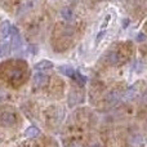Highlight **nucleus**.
Returning <instances> with one entry per match:
<instances>
[{"label": "nucleus", "instance_id": "13", "mask_svg": "<svg viewBox=\"0 0 147 147\" xmlns=\"http://www.w3.org/2000/svg\"><path fill=\"white\" fill-rule=\"evenodd\" d=\"M146 39H147V38H146V35H145L143 32H140L137 36H136V40H137L138 43H142V41H145Z\"/></svg>", "mask_w": 147, "mask_h": 147}, {"label": "nucleus", "instance_id": "5", "mask_svg": "<svg viewBox=\"0 0 147 147\" xmlns=\"http://www.w3.org/2000/svg\"><path fill=\"white\" fill-rule=\"evenodd\" d=\"M61 16L65 21H67V22H70V21H72L74 18H75V13H74V10L70 7L63 8V9L61 10Z\"/></svg>", "mask_w": 147, "mask_h": 147}, {"label": "nucleus", "instance_id": "10", "mask_svg": "<svg viewBox=\"0 0 147 147\" xmlns=\"http://www.w3.org/2000/svg\"><path fill=\"white\" fill-rule=\"evenodd\" d=\"M136 93H137V90H136V89L132 86V88H129V89H128V90L125 92V93L123 94L121 97H123V98H124V99H132L133 97L136 96Z\"/></svg>", "mask_w": 147, "mask_h": 147}, {"label": "nucleus", "instance_id": "12", "mask_svg": "<svg viewBox=\"0 0 147 147\" xmlns=\"http://www.w3.org/2000/svg\"><path fill=\"white\" fill-rule=\"evenodd\" d=\"M105 34H106V30H101V31H99V32H98V35H97V39H96V44L101 43V40H102V39H103Z\"/></svg>", "mask_w": 147, "mask_h": 147}, {"label": "nucleus", "instance_id": "2", "mask_svg": "<svg viewBox=\"0 0 147 147\" xmlns=\"http://www.w3.org/2000/svg\"><path fill=\"white\" fill-rule=\"evenodd\" d=\"M47 83V75H44L43 72H36L35 75H34V86L35 88H41V86H44Z\"/></svg>", "mask_w": 147, "mask_h": 147}, {"label": "nucleus", "instance_id": "9", "mask_svg": "<svg viewBox=\"0 0 147 147\" xmlns=\"http://www.w3.org/2000/svg\"><path fill=\"white\" fill-rule=\"evenodd\" d=\"M10 52V44L9 43H3L0 45V57H7Z\"/></svg>", "mask_w": 147, "mask_h": 147}, {"label": "nucleus", "instance_id": "7", "mask_svg": "<svg viewBox=\"0 0 147 147\" xmlns=\"http://www.w3.org/2000/svg\"><path fill=\"white\" fill-rule=\"evenodd\" d=\"M10 34H12V25H10L9 22H4V25H3L1 27V35L4 39L9 38Z\"/></svg>", "mask_w": 147, "mask_h": 147}, {"label": "nucleus", "instance_id": "3", "mask_svg": "<svg viewBox=\"0 0 147 147\" xmlns=\"http://www.w3.org/2000/svg\"><path fill=\"white\" fill-rule=\"evenodd\" d=\"M52 67H53V63H52L51 61H40L38 62V63L35 65V70H38V71L43 72V71H47V70H52Z\"/></svg>", "mask_w": 147, "mask_h": 147}, {"label": "nucleus", "instance_id": "14", "mask_svg": "<svg viewBox=\"0 0 147 147\" xmlns=\"http://www.w3.org/2000/svg\"><path fill=\"white\" fill-rule=\"evenodd\" d=\"M128 25H129V20L127 18V20L123 21V27H128Z\"/></svg>", "mask_w": 147, "mask_h": 147}, {"label": "nucleus", "instance_id": "1", "mask_svg": "<svg viewBox=\"0 0 147 147\" xmlns=\"http://www.w3.org/2000/svg\"><path fill=\"white\" fill-rule=\"evenodd\" d=\"M16 121H17V117H16V115L13 114V112L5 111L0 115V123H1V125L5 128L13 127V125L16 124Z\"/></svg>", "mask_w": 147, "mask_h": 147}, {"label": "nucleus", "instance_id": "11", "mask_svg": "<svg viewBox=\"0 0 147 147\" xmlns=\"http://www.w3.org/2000/svg\"><path fill=\"white\" fill-rule=\"evenodd\" d=\"M34 0H31V1H28V3H26V4H23L22 5V8H21L20 10H18V14H22V13H25V12H27L28 9H31V8L34 7Z\"/></svg>", "mask_w": 147, "mask_h": 147}, {"label": "nucleus", "instance_id": "16", "mask_svg": "<svg viewBox=\"0 0 147 147\" xmlns=\"http://www.w3.org/2000/svg\"><path fill=\"white\" fill-rule=\"evenodd\" d=\"M71 147H81V146H80V145H78V143H75V145H72Z\"/></svg>", "mask_w": 147, "mask_h": 147}, {"label": "nucleus", "instance_id": "6", "mask_svg": "<svg viewBox=\"0 0 147 147\" xmlns=\"http://www.w3.org/2000/svg\"><path fill=\"white\" fill-rule=\"evenodd\" d=\"M39 134H40V130H39L36 127H28L25 132L26 138H36Z\"/></svg>", "mask_w": 147, "mask_h": 147}, {"label": "nucleus", "instance_id": "15", "mask_svg": "<svg viewBox=\"0 0 147 147\" xmlns=\"http://www.w3.org/2000/svg\"><path fill=\"white\" fill-rule=\"evenodd\" d=\"M92 147H103V146H102L101 143H94V145L92 146Z\"/></svg>", "mask_w": 147, "mask_h": 147}, {"label": "nucleus", "instance_id": "4", "mask_svg": "<svg viewBox=\"0 0 147 147\" xmlns=\"http://www.w3.org/2000/svg\"><path fill=\"white\" fill-rule=\"evenodd\" d=\"M58 70H59V72H61L62 75L67 76V78H74V75H75V72H76V70L74 69V67L66 66V65H62V66H59Z\"/></svg>", "mask_w": 147, "mask_h": 147}, {"label": "nucleus", "instance_id": "8", "mask_svg": "<svg viewBox=\"0 0 147 147\" xmlns=\"http://www.w3.org/2000/svg\"><path fill=\"white\" fill-rule=\"evenodd\" d=\"M119 53L117 52H111V53L107 56V61H109V63L111 65H117L119 63Z\"/></svg>", "mask_w": 147, "mask_h": 147}]
</instances>
